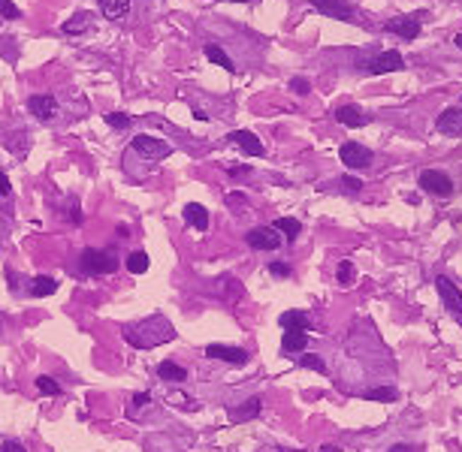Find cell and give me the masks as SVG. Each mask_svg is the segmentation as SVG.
I'll use <instances>...</instances> for the list:
<instances>
[{
    "label": "cell",
    "instance_id": "6da1fadb",
    "mask_svg": "<svg viewBox=\"0 0 462 452\" xmlns=\"http://www.w3.org/2000/svg\"><path fill=\"white\" fill-rule=\"evenodd\" d=\"M175 338V326L166 320L163 314H154V316H145L139 323H130L124 326V341L137 350H151L157 344H166Z\"/></svg>",
    "mask_w": 462,
    "mask_h": 452
},
{
    "label": "cell",
    "instance_id": "7a4b0ae2",
    "mask_svg": "<svg viewBox=\"0 0 462 452\" xmlns=\"http://www.w3.org/2000/svg\"><path fill=\"white\" fill-rule=\"evenodd\" d=\"M79 263H82L85 275H112V271L118 268V259L109 251H100V247H85Z\"/></svg>",
    "mask_w": 462,
    "mask_h": 452
},
{
    "label": "cell",
    "instance_id": "3957f363",
    "mask_svg": "<svg viewBox=\"0 0 462 452\" xmlns=\"http://www.w3.org/2000/svg\"><path fill=\"white\" fill-rule=\"evenodd\" d=\"M417 184H420V190H426L429 196H438V199H447L454 196V178H450L447 172H438V169H423L420 178H417Z\"/></svg>",
    "mask_w": 462,
    "mask_h": 452
},
{
    "label": "cell",
    "instance_id": "277c9868",
    "mask_svg": "<svg viewBox=\"0 0 462 452\" xmlns=\"http://www.w3.org/2000/svg\"><path fill=\"white\" fill-rule=\"evenodd\" d=\"M133 151H137L139 157H145V160H166V157L173 154V145L157 139V136H149V133H139L133 136Z\"/></svg>",
    "mask_w": 462,
    "mask_h": 452
},
{
    "label": "cell",
    "instance_id": "5b68a950",
    "mask_svg": "<svg viewBox=\"0 0 462 452\" xmlns=\"http://www.w3.org/2000/svg\"><path fill=\"white\" fill-rule=\"evenodd\" d=\"M359 70H366L371 76H384V73H396L405 70V58L396 49H387V52H378L375 58H369L366 64H359Z\"/></svg>",
    "mask_w": 462,
    "mask_h": 452
},
{
    "label": "cell",
    "instance_id": "8992f818",
    "mask_svg": "<svg viewBox=\"0 0 462 452\" xmlns=\"http://www.w3.org/2000/svg\"><path fill=\"white\" fill-rule=\"evenodd\" d=\"M435 290H438V296H441L444 308L450 311V316H456V320H462V296H459V287H456L450 278L438 275V278H435Z\"/></svg>",
    "mask_w": 462,
    "mask_h": 452
},
{
    "label": "cell",
    "instance_id": "52a82bcc",
    "mask_svg": "<svg viewBox=\"0 0 462 452\" xmlns=\"http://www.w3.org/2000/svg\"><path fill=\"white\" fill-rule=\"evenodd\" d=\"M245 242H248V247H254V251H278L284 239H281L272 226H254V230H248Z\"/></svg>",
    "mask_w": 462,
    "mask_h": 452
},
{
    "label": "cell",
    "instance_id": "ba28073f",
    "mask_svg": "<svg viewBox=\"0 0 462 452\" xmlns=\"http://www.w3.org/2000/svg\"><path fill=\"white\" fill-rule=\"evenodd\" d=\"M339 157H342V163L351 166V169H363V166H369L371 160H375L371 148H366L363 142H345L339 148Z\"/></svg>",
    "mask_w": 462,
    "mask_h": 452
},
{
    "label": "cell",
    "instance_id": "9c48e42d",
    "mask_svg": "<svg viewBox=\"0 0 462 452\" xmlns=\"http://www.w3.org/2000/svg\"><path fill=\"white\" fill-rule=\"evenodd\" d=\"M384 30L396 33V37H402L405 42H411V40L420 37V16H396V18L387 21Z\"/></svg>",
    "mask_w": 462,
    "mask_h": 452
},
{
    "label": "cell",
    "instance_id": "30bf717a",
    "mask_svg": "<svg viewBox=\"0 0 462 452\" xmlns=\"http://www.w3.org/2000/svg\"><path fill=\"white\" fill-rule=\"evenodd\" d=\"M28 109L33 118L52 121L58 115V100H54V94H33V97H28Z\"/></svg>",
    "mask_w": 462,
    "mask_h": 452
},
{
    "label": "cell",
    "instance_id": "8fae6325",
    "mask_svg": "<svg viewBox=\"0 0 462 452\" xmlns=\"http://www.w3.org/2000/svg\"><path fill=\"white\" fill-rule=\"evenodd\" d=\"M311 6L318 9L320 16L339 18V21H354V6L347 0H311Z\"/></svg>",
    "mask_w": 462,
    "mask_h": 452
},
{
    "label": "cell",
    "instance_id": "7c38bea8",
    "mask_svg": "<svg viewBox=\"0 0 462 452\" xmlns=\"http://www.w3.org/2000/svg\"><path fill=\"white\" fill-rule=\"evenodd\" d=\"M206 356L209 359H221V362H227V365H245V362H248V350L230 347V344H209Z\"/></svg>",
    "mask_w": 462,
    "mask_h": 452
},
{
    "label": "cell",
    "instance_id": "4fadbf2b",
    "mask_svg": "<svg viewBox=\"0 0 462 452\" xmlns=\"http://www.w3.org/2000/svg\"><path fill=\"white\" fill-rule=\"evenodd\" d=\"M227 142H233L236 148H242L245 154H251V157H263V154H266V145L257 139L251 130H233V133L227 136Z\"/></svg>",
    "mask_w": 462,
    "mask_h": 452
},
{
    "label": "cell",
    "instance_id": "5bb4252c",
    "mask_svg": "<svg viewBox=\"0 0 462 452\" xmlns=\"http://www.w3.org/2000/svg\"><path fill=\"white\" fill-rule=\"evenodd\" d=\"M260 410H263V398L260 395H251L245 404H239V407H230V422H251V420H257L260 416Z\"/></svg>",
    "mask_w": 462,
    "mask_h": 452
},
{
    "label": "cell",
    "instance_id": "9a60e30c",
    "mask_svg": "<svg viewBox=\"0 0 462 452\" xmlns=\"http://www.w3.org/2000/svg\"><path fill=\"white\" fill-rule=\"evenodd\" d=\"M435 130L444 133V136H459L462 133V109L459 106L444 109L441 115L435 118Z\"/></svg>",
    "mask_w": 462,
    "mask_h": 452
},
{
    "label": "cell",
    "instance_id": "2e32d148",
    "mask_svg": "<svg viewBox=\"0 0 462 452\" xmlns=\"http://www.w3.org/2000/svg\"><path fill=\"white\" fill-rule=\"evenodd\" d=\"M308 347V332L302 329H284V335H281V350L284 353H299V350Z\"/></svg>",
    "mask_w": 462,
    "mask_h": 452
},
{
    "label": "cell",
    "instance_id": "e0dca14e",
    "mask_svg": "<svg viewBox=\"0 0 462 452\" xmlns=\"http://www.w3.org/2000/svg\"><path fill=\"white\" fill-rule=\"evenodd\" d=\"M335 118H339V124H345V127H351V130L366 127L369 124V115H363L357 106H339L335 109Z\"/></svg>",
    "mask_w": 462,
    "mask_h": 452
},
{
    "label": "cell",
    "instance_id": "ac0fdd59",
    "mask_svg": "<svg viewBox=\"0 0 462 452\" xmlns=\"http://www.w3.org/2000/svg\"><path fill=\"white\" fill-rule=\"evenodd\" d=\"M100 13L109 21H124L130 16V0H100Z\"/></svg>",
    "mask_w": 462,
    "mask_h": 452
},
{
    "label": "cell",
    "instance_id": "d6986e66",
    "mask_svg": "<svg viewBox=\"0 0 462 452\" xmlns=\"http://www.w3.org/2000/svg\"><path fill=\"white\" fill-rule=\"evenodd\" d=\"M278 323L284 326V329H302V332L311 329V316L306 311H284L278 316Z\"/></svg>",
    "mask_w": 462,
    "mask_h": 452
},
{
    "label": "cell",
    "instance_id": "ffe728a7",
    "mask_svg": "<svg viewBox=\"0 0 462 452\" xmlns=\"http://www.w3.org/2000/svg\"><path fill=\"white\" fill-rule=\"evenodd\" d=\"M185 220H187L190 226H197L200 232L209 230V211L202 208L200 202H187V206H185Z\"/></svg>",
    "mask_w": 462,
    "mask_h": 452
},
{
    "label": "cell",
    "instance_id": "44dd1931",
    "mask_svg": "<svg viewBox=\"0 0 462 452\" xmlns=\"http://www.w3.org/2000/svg\"><path fill=\"white\" fill-rule=\"evenodd\" d=\"M202 52H206V58L212 61V64H218V66H224V70H230V73H236V64L230 61V54L221 49L218 42H206L202 45Z\"/></svg>",
    "mask_w": 462,
    "mask_h": 452
},
{
    "label": "cell",
    "instance_id": "7402d4cb",
    "mask_svg": "<svg viewBox=\"0 0 462 452\" xmlns=\"http://www.w3.org/2000/svg\"><path fill=\"white\" fill-rule=\"evenodd\" d=\"M157 377H161V380H173V383H185L187 371L182 365H175V362H161V365H157Z\"/></svg>",
    "mask_w": 462,
    "mask_h": 452
},
{
    "label": "cell",
    "instance_id": "603a6c76",
    "mask_svg": "<svg viewBox=\"0 0 462 452\" xmlns=\"http://www.w3.org/2000/svg\"><path fill=\"white\" fill-rule=\"evenodd\" d=\"M88 28H91V13H76V16H70L61 25V30L64 33H73V37H76V33H85Z\"/></svg>",
    "mask_w": 462,
    "mask_h": 452
},
{
    "label": "cell",
    "instance_id": "cb8c5ba5",
    "mask_svg": "<svg viewBox=\"0 0 462 452\" xmlns=\"http://www.w3.org/2000/svg\"><path fill=\"white\" fill-rule=\"evenodd\" d=\"M272 230H275V232H281V235H284V239H290V242H293V239H296V235L302 232V223H299L296 218H278V220L272 223Z\"/></svg>",
    "mask_w": 462,
    "mask_h": 452
},
{
    "label": "cell",
    "instance_id": "d4e9b609",
    "mask_svg": "<svg viewBox=\"0 0 462 452\" xmlns=\"http://www.w3.org/2000/svg\"><path fill=\"white\" fill-rule=\"evenodd\" d=\"M124 266H127L130 275H145V271H149V266H151V259H149V254H145V251H133Z\"/></svg>",
    "mask_w": 462,
    "mask_h": 452
},
{
    "label": "cell",
    "instance_id": "484cf974",
    "mask_svg": "<svg viewBox=\"0 0 462 452\" xmlns=\"http://www.w3.org/2000/svg\"><path fill=\"white\" fill-rule=\"evenodd\" d=\"M58 290V280L54 278H49V275H40V278H33V287H30V292L37 299H42V296H52V292Z\"/></svg>",
    "mask_w": 462,
    "mask_h": 452
},
{
    "label": "cell",
    "instance_id": "4316f807",
    "mask_svg": "<svg viewBox=\"0 0 462 452\" xmlns=\"http://www.w3.org/2000/svg\"><path fill=\"white\" fill-rule=\"evenodd\" d=\"M363 398H366V401H384V404H387V401H396L399 392L393 389V386H375V389H366Z\"/></svg>",
    "mask_w": 462,
    "mask_h": 452
},
{
    "label": "cell",
    "instance_id": "83f0119b",
    "mask_svg": "<svg viewBox=\"0 0 462 452\" xmlns=\"http://www.w3.org/2000/svg\"><path fill=\"white\" fill-rule=\"evenodd\" d=\"M37 389H40V395H49V398H54V395H61V386H58V380H54V377H49V374L37 377Z\"/></svg>",
    "mask_w": 462,
    "mask_h": 452
},
{
    "label": "cell",
    "instance_id": "f1b7e54d",
    "mask_svg": "<svg viewBox=\"0 0 462 452\" xmlns=\"http://www.w3.org/2000/svg\"><path fill=\"white\" fill-rule=\"evenodd\" d=\"M106 124H109L112 130H127L130 124H133V118L127 115V112H109V115H106Z\"/></svg>",
    "mask_w": 462,
    "mask_h": 452
},
{
    "label": "cell",
    "instance_id": "f546056e",
    "mask_svg": "<svg viewBox=\"0 0 462 452\" xmlns=\"http://www.w3.org/2000/svg\"><path fill=\"white\" fill-rule=\"evenodd\" d=\"M299 365L308 368V371H318V374H326V362H323L318 353H306V356L299 359Z\"/></svg>",
    "mask_w": 462,
    "mask_h": 452
},
{
    "label": "cell",
    "instance_id": "4dcf8cb0",
    "mask_svg": "<svg viewBox=\"0 0 462 452\" xmlns=\"http://www.w3.org/2000/svg\"><path fill=\"white\" fill-rule=\"evenodd\" d=\"M354 278H357L354 263H351V259H342V263H339V284H342V287H351Z\"/></svg>",
    "mask_w": 462,
    "mask_h": 452
},
{
    "label": "cell",
    "instance_id": "1f68e13d",
    "mask_svg": "<svg viewBox=\"0 0 462 452\" xmlns=\"http://www.w3.org/2000/svg\"><path fill=\"white\" fill-rule=\"evenodd\" d=\"M0 16L9 18V21H16V18H21V9L13 4V0H0Z\"/></svg>",
    "mask_w": 462,
    "mask_h": 452
},
{
    "label": "cell",
    "instance_id": "d6a6232c",
    "mask_svg": "<svg viewBox=\"0 0 462 452\" xmlns=\"http://www.w3.org/2000/svg\"><path fill=\"white\" fill-rule=\"evenodd\" d=\"M290 90H293V94H299V97H306L308 90H311L308 78H290Z\"/></svg>",
    "mask_w": 462,
    "mask_h": 452
},
{
    "label": "cell",
    "instance_id": "836d02e7",
    "mask_svg": "<svg viewBox=\"0 0 462 452\" xmlns=\"http://www.w3.org/2000/svg\"><path fill=\"white\" fill-rule=\"evenodd\" d=\"M269 271H272L275 278H290V266L281 263V259H278V263H269Z\"/></svg>",
    "mask_w": 462,
    "mask_h": 452
},
{
    "label": "cell",
    "instance_id": "e575fe53",
    "mask_svg": "<svg viewBox=\"0 0 462 452\" xmlns=\"http://www.w3.org/2000/svg\"><path fill=\"white\" fill-rule=\"evenodd\" d=\"M342 184L351 190V194H357V190H363V181L359 178H354V175H342Z\"/></svg>",
    "mask_w": 462,
    "mask_h": 452
},
{
    "label": "cell",
    "instance_id": "d590c367",
    "mask_svg": "<svg viewBox=\"0 0 462 452\" xmlns=\"http://www.w3.org/2000/svg\"><path fill=\"white\" fill-rule=\"evenodd\" d=\"M151 404V392H137L133 395V407H149Z\"/></svg>",
    "mask_w": 462,
    "mask_h": 452
},
{
    "label": "cell",
    "instance_id": "8d00e7d4",
    "mask_svg": "<svg viewBox=\"0 0 462 452\" xmlns=\"http://www.w3.org/2000/svg\"><path fill=\"white\" fill-rule=\"evenodd\" d=\"M9 194H13V184H9V178L0 172V199H6Z\"/></svg>",
    "mask_w": 462,
    "mask_h": 452
},
{
    "label": "cell",
    "instance_id": "74e56055",
    "mask_svg": "<svg viewBox=\"0 0 462 452\" xmlns=\"http://www.w3.org/2000/svg\"><path fill=\"white\" fill-rule=\"evenodd\" d=\"M227 172H230L233 178H245V175H251V169H248V166H242V169H239V166H230Z\"/></svg>",
    "mask_w": 462,
    "mask_h": 452
},
{
    "label": "cell",
    "instance_id": "f35d334b",
    "mask_svg": "<svg viewBox=\"0 0 462 452\" xmlns=\"http://www.w3.org/2000/svg\"><path fill=\"white\" fill-rule=\"evenodd\" d=\"M4 452H28V449L21 446L18 440H6V444H4Z\"/></svg>",
    "mask_w": 462,
    "mask_h": 452
},
{
    "label": "cell",
    "instance_id": "ab89813d",
    "mask_svg": "<svg viewBox=\"0 0 462 452\" xmlns=\"http://www.w3.org/2000/svg\"><path fill=\"white\" fill-rule=\"evenodd\" d=\"M227 202H230V206H239V202H242V206H245L248 199H245V194H230V196H227Z\"/></svg>",
    "mask_w": 462,
    "mask_h": 452
},
{
    "label": "cell",
    "instance_id": "60d3db41",
    "mask_svg": "<svg viewBox=\"0 0 462 452\" xmlns=\"http://www.w3.org/2000/svg\"><path fill=\"white\" fill-rule=\"evenodd\" d=\"M387 452H411V446L408 444H396V446H390Z\"/></svg>",
    "mask_w": 462,
    "mask_h": 452
},
{
    "label": "cell",
    "instance_id": "b9f144b4",
    "mask_svg": "<svg viewBox=\"0 0 462 452\" xmlns=\"http://www.w3.org/2000/svg\"><path fill=\"white\" fill-rule=\"evenodd\" d=\"M194 118H197V121H209V115H206L202 109H194Z\"/></svg>",
    "mask_w": 462,
    "mask_h": 452
},
{
    "label": "cell",
    "instance_id": "7bdbcfd3",
    "mask_svg": "<svg viewBox=\"0 0 462 452\" xmlns=\"http://www.w3.org/2000/svg\"><path fill=\"white\" fill-rule=\"evenodd\" d=\"M454 45H456V49L462 52V33H456V37H454Z\"/></svg>",
    "mask_w": 462,
    "mask_h": 452
},
{
    "label": "cell",
    "instance_id": "ee69618b",
    "mask_svg": "<svg viewBox=\"0 0 462 452\" xmlns=\"http://www.w3.org/2000/svg\"><path fill=\"white\" fill-rule=\"evenodd\" d=\"M320 452H342V449H335V446H330V444H326V446H320Z\"/></svg>",
    "mask_w": 462,
    "mask_h": 452
},
{
    "label": "cell",
    "instance_id": "f6af8a7d",
    "mask_svg": "<svg viewBox=\"0 0 462 452\" xmlns=\"http://www.w3.org/2000/svg\"><path fill=\"white\" fill-rule=\"evenodd\" d=\"M278 452H306V449H290V446H281Z\"/></svg>",
    "mask_w": 462,
    "mask_h": 452
},
{
    "label": "cell",
    "instance_id": "bcb514c9",
    "mask_svg": "<svg viewBox=\"0 0 462 452\" xmlns=\"http://www.w3.org/2000/svg\"><path fill=\"white\" fill-rule=\"evenodd\" d=\"M230 4H248V0H230Z\"/></svg>",
    "mask_w": 462,
    "mask_h": 452
}]
</instances>
